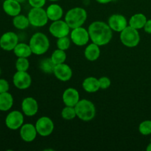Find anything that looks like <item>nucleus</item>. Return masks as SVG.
<instances>
[{
  "mask_svg": "<svg viewBox=\"0 0 151 151\" xmlns=\"http://www.w3.org/2000/svg\"><path fill=\"white\" fill-rule=\"evenodd\" d=\"M88 31L91 41L100 47L109 44L113 37V30L108 24L102 21H96L90 24Z\"/></svg>",
  "mask_w": 151,
  "mask_h": 151,
  "instance_id": "nucleus-1",
  "label": "nucleus"
},
{
  "mask_svg": "<svg viewBox=\"0 0 151 151\" xmlns=\"http://www.w3.org/2000/svg\"><path fill=\"white\" fill-rule=\"evenodd\" d=\"M86 19V10L83 7H75L66 12L64 20L71 29H75V28L82 27Z\"/></svg>",
  "mask_w": 151,
  "mask_h": 151,
  "instance_id": "nucleus-2",
  "label": "nucleus"
},
{
  "mask_svg": "<svg viewBox=\"0 0 151 151\" xmlns=\"http://www.w3.org/2000/svg\"><path fill=\"white\" fill-rule=\"evenodd\" d=\"M50 40L48 37L43 32H36L33 34L29 39V45L32 54L36 55H44L50 48Z\"/></svg>",
  "mask_w": 151,
  "mask_h": 151,
  "instance_id": "nucleus-3",
  "label": "nucleus"
},
{
  "mask_svg": "<svg viewBox=\"0 0 151 151\" xmlns=\"http://www.w3.org/2000/svg\"><path fill=\"white\" fill-rule=\"evenodd\" d=\"M77 116L84 122L92 120L96 115V108L94 103L86 99L80 100L75 106Z\"/></svg>",
  "mask_w": 151,
  "mask_h": 151,
  "instance_id": "nucleus-4",
  "label": "nucleus"
},
{
  "mask_svg": "<svg viewBox=\"0 0 151 151\" xmlns=\"http://www.w3.org/2000/svg\"><path fill=\"white\" fill-rule=\"evenodd\" d=\"M119 38L122 44L129 48L136 47L140 42V35L138 29H134L129 25L120 32Z\"/></svg>",
  "mask_w": 151,
  "mask_h": 151,
  "instance_id": "nucleus-5",
  "label": "nucleus"
},
{
  "mask_svg": "<svg viewBox=\"0 0 151 151\" xmlns=\"http://www.w3.org/2000/svg\"><path fill=\"white\" fill-rule=\"evenodd\" d=\"M29 24L35 27L45 26L48 22L47 11L43 7H32L27 15Z\"/></svg>",
  "mask_w": 151,
  "mask_h": 151,
  "instance_id": "nucleus-6",
  "label": "nucleus"
},
{
  "mask_svg": "<svg viewBox=\"0 0 151 151\" xmlns=\"http://www.w3.org/2000/svg\"><path fill=\"white\" fill-rule=\"evenodd\" d=\"M35 128L38 135L43 137H48L54 131V122L48 116H41L35 122Z\"/></svg>",
  "mask_w": 151,
  "mask_h": 151,
  "instance_id": "nucleus-7",
  "label": "nucleus"
},
{
  "mask_svg": "<svg viewBox=\"0 0 151 151\" xmlns=\"http://www.w3.org/2000/svg\"><path fill=\"white\" fill-rule=\"evenodd\" d=\"M70 39L73 44L78 47L86 45L90 39L88 29L82 27L72 29L70 32Z\"/></svg>",
  "mask_w": 151,
  "mask_h": 151,
  "instance_id": "nucleus-8",
  "label": "nucleus"
},
{
  "mask_svg": "<svg viewBox=\"0 0 151 151\" xmlns=\"http://www.w3.org/2000/svg\"><path fill=\"white\" fill-rule=\"evenodd\" d=\"M69 26L66 22L63 20H57L52 22L49 27V32L55 38H62V37L68 36L70 33Z\"/></svg>",
  "mask_w": 151,
  "mask_h": 151,
  "instance_id": "nucleus-9",
  "label": "nucleus"
},
{
  "mask_svg": "<svg viewBox=\"0 0 151 151\" xmlns=\"http://www.w3.org/2000/svg\"><path fill=\"white\" fill-rule=\"evenodd\" d=\"M24 114L19 111H12L7 115L5 118V125L9 129L16 131L23 125Z\"/></svg>",
  "mask_w": 151,
  "mask_h": 151,
  "instance_id": "nucleus-10",
  "label": "nucleus"
},
{
  "mask_svg": "<svg viewBox=\"0 0 151 151\" xmlns=\"http://www.w3.org/2000/svg\"><path fill=\"white\" fill-rule=\"evenodd\" d=\"M13 82L15 86L20 90H25L29 88L32 83V78L27 72L17 71L14 74Z\"/></svg>",
  "mask_w": 151,
  "mask_h": 151,
  "instance_id": "nucleus-11",
  "label": "nucleus"
},
{
  "mask_svg": "<svg viewBox=\"0 0 151 151\" xmlns=\"http://www.w3.org/2000/svg\"><path fill=\"white\" fill-rule=\"evenodd\" d=\"M19 44V37L15 32H4L0 38V47L5 51H11L14 50Z\"/></svg>",
  "mask_w": 151,
  "mask_h": 151,
  "instance_id": "nucleus-12",
  "label": "nucleus"
},
{
  "mask_svg": "<svg viewBox=\"0 0 151 151\" xmlns=\"http://www.w3.org/2000/svg\"><path fill=\"white\" fill-rule=\"evenodd\" d=\"M108 24L111 27V29L115 32H122L125 27L128 26V21L126 18L122 14L116 13L113 14L109 18Z\"/></svg>",
  "mask_w": 151,
  "mask_h": 151,
  "instance_id": "nucleus-13",
  "label": "nucleus"
},
{
  "mask_svg": "<svg viewBox=\"0 0 151 151\" xmlns=\"http://www.w3.org/2000/svg\"><path fill=\"white\" fill-rule=\"evenodd\" d=\"M22 110L24 115L33 116L38 113V104L37 100L32 97H27L22 100Z\"/></svg>",
  "mask_w": 151,
  "mask_h": 151,
  "instance_id": "nucleus-14",
  "label": "nucleus"
},
{
  "mask_svg": "<svg viewBox=\"0 0 151 151\" xmlns=\"http://www.w3.org/2000/svg\"><path fill=\"white\" fill-rule=\"evenodd\" d=\"M53 74L59 81L66 82L72 78V70L69 65L63 63L55 65Z\"/></svg>",
  "mask_w": 151,
  "mask_h": 151,
  "instance_id": "nucleus-15",
  "label": "nucleus"
},
{
  "mask_svg": "<svg viewBox=\"0 0 151 151\" xmlns=\"http://www.w3.org/2000/svg\"><path fill=\"white\" fill-rule=\"evenodd\" d=\"M38 135L35 125L30 123L23 124L20 128V137L24 142H32Z\"/></svg>",
  "mask_w": 151,
  "mask_h": 151,
  "instance_id": "nucleus-16",
  "label": "nucleus"
},
{
  "mask_svg": "<svg viewBox=\"0 0 151 151\" xmlns=\"http://www.w3.org/2000/svg\"><path fill=\"white\" fill-rule=\"evenodd\" d=\"M62 100L66 106L75 107L80 100V94L78 90L74 88H68L63 91Z\"/></svg>",
  "mask_w": 151,
  "mask_h": 151,
  "instance_id": "nucleus-17",
  "label": "nucleus"
},
{
  "mask_svg": "<svg viewBox=\"0 0 151 151\" xmlns=\"http://www.w3.org/2000/svg\"><path fill=\"white\" fill-rule=\"evenodd\" d=\"M2 7L4 13L12 17L20 14L22 10L21 3L16 0H5L3 2Z\"/></svg>",
  "mask_w": 151,
  "mask_h": 151,
  "instance_id": "nucleus-18",
  "label": "nucleus"
},
{
  "mask_svg": "<svg viewBox=\"0 0 151 151\" xmlns=\"http://www.w3.org/2000/svg\"><path fill=\"white\" fill-rule=\"evenodd\" d=\"M100 46L94 43L88 44L84 51V56L89 61H95L100 58Z\"/></svg>",
  "mask_w": 151,
  "mask_h": 151,
  "instance_id": "nucleus-19",
  "label": "nucleus"
},
{
  "mask_svg": "<svg viewBox=\"0 0 151 151\" xmlns=\"http://www.w3.org/2000/svg\"><path fill=\"white\" fill-rule=\"evenodd\" d=\"M82 86L84 91L88 93H95L100 88L99 79L94 77H88L84 79Z\"/></svg>",
  "mask_w": 151,
  "mask_h": 151,
  "instance_id": "nucleus-20",
  "label": "nucleus"
},
{
  "mask_svg": "<svg viewBox=\"0 0 151 151\" xmlns=\"http://www.w3.org/2000/svg\"><path fill=\"white\" fill-rule=\"evenodd\" d=\"M46 11H47L49 20H51L52 22L60 20L63 15V8L57 4H52L49 5Z\"/></svg>",
  "mask_w": 151,
  "mask_h": 151,
  "instance_id": "nucleus-21",
  "label": "nucleus"
},
{
  "mask_svg": "<svg viewBox=\"0 0 151 151\" xmlns=\"http://www.w3.org/2000/svg\"><path fill=\"white\" fill-rule=\"evenodd\" d=\"M147 19L145 15L143 13H136L133 15L129 20V26L136 29H140L144 28Z\"/></svg>",
  "mask_w": 151,
  "mask_h": 151,
  "instance_id": "nucleus-22",
  "label": "nucleus"
},
{
  "mask_svg": "<svg viewBox=\"0 0 151 151\" xmlns=\"http://www.w3.org/2000/svg\"><path fill=\"white\" fill-rule=\"evenodd\" d=\"M13 105V97L11 94L7 92L0 94V111H7L12 108Z\"/></svg>",
  "mask_w": 151,
  "mask_h": 151,
  "instance_id": "nucleus-23",
  "label": "nucleus"
},
{
  "mask_svg": "<svg viewBox=\"0 0 151 151\" xmlns=\"http://www.w3.org/2000/svg\"><path fill=\"white\" fill-rule=\"evenodd\" d=\"M13 52L18 58H29L32 54L29 44L25 43H19L13 50Z\"/></svg>",
  "mask_w": 151,
  "mask_h": 151,
  "instance_id": "nucleus-24",
  "label": "nucleus"
},
{
  "mask_svg": "<svg viewBox=\"0 0 151 151\" xmlns=\"http://www.w3.org/2000/svg\"><path fill=\"white\" fill-rule=\"evenodd\" d=\"M13 24L16 29H25L30 24L29 22V19L27 16L24 15L19 14L13 17Z\"/></svg>",
  "mask_w": 151,
  "mask_h": 151,
  "instance_id": "nucleus-25",
  "label": "nucleus"
},
{
  "mask_svg": "<svg viewBox=\"0 0 151 151\" xmlns=\"http://www.w3.org/2000/svg\"><path fill=\"white\" fill-rule=\"evenodd\" d=\"M51 60L55 65L65 63L66 60V54L64 50L57 49L55 50L50 57Z\"/></svg>",
  "mask_w": 151,
  "mask_h": 151,
  "instance_id": "nucleus-26",
  "label": "nucleus"
},
{
  "mask_svg": "<svg viewBox=\"0 0 151 151\" xmlns=\"http://www.w3.org/2000/svg\"><path fill=\"white\" fill-rule=\"evenodd\" d=\"M55 64L52 62L51 58H44L40 62V69L44 73L52 74L54 72Z\"/></svg>",
  "mask_w": 151,
  "mask_h": 151,
  "instance_id": "nucleus-27",
  "label": "nucleus"
},
{
  "mask_svg": "<svg viewBox=\"0 0 151 151\" xmlns=\"http://www.w3.org/2000/svg\"><path fill=\"white\" fill-rule=\"evenodd\" d=\"M61 116L66 120H72L77 116L75 107L72 106H65L61 111Z\"/></svg>",
  "mask_w": 151,
  "mask_h": 151,
  "instance_id": "nucleus-28",
  "label": "nucleus"
},
{
  "mask_svg": "<svg viewBox=\"0 0 151 151\" xmlns=\"http://www.w3.org/2000/svg\"><path fill=\"white\" fill-rule=\"evenodd\" d=\"M29 67V62L27 58H18L16 61V69L21 72H27Z\"/></svg>",
  "mask_w": 151,
  "mask_h": 151,
  "instance_id": "nucleus-29",
  "label": "nucleus"
},
{
  "mask_svg": "<svg viewBox=\"0 0 151 151\" xmlns=\"http://www.w3.org/2000/svg\"><path fill=\"white\" fill-rule=\"evenodd\" d=\"M139 131L143 136L151 134V120H145L139 125Z\"/></svg>",
  "mask_w": 151,
  "mask_h": 151,
  "instance_id": "nucleus-30",
  "label": "nucleus"
},
{
  "mask_svg": "<svg viewBox=\"0 0 151 151\" xmlns=\"http://www.w3.org/2000/svg\"><path fill=\"white\" fill-rule=\"evenodd\" d=\"M57 44L58 49L66 51V50H67L70 47L71 39L68 36L59 38H58L57 44Z\"/></svg>",
  "mask_w": 151,
  "mask_h": 151,
  "instance_id": "nucleus-31",
  "label": "nucleus"
},
{
  "mask_svg": "<svg viewBox=\"0 0 151 151\" xmlns=\"http://www.w3.org/2000/svg\"><path fill=\"white\" fill-rule=\"evenodd\" d=\"M99 83H100V87L101 89H107L111 86V84L110 78L105 76L99 78Z\"/></svg>",
  "mask_w": 151,
  "mask_h": 151,
  "instance_id": "nucleus-32",
  "label": "nucleus"
},
{
  "mask_svg": "<svg viewBox=\"0 0 151 151\" xmlns=\"http://www.w3.org/2000/svg\"><path fill=\"white\" fill-rule=\"evenodd\" d=\"M47 0H28L29 5L32 7H43Z\"/></svg>",
  "mask_w": 151,
  "mask_h": 151,
  "instance_id": "nucleus-33",
  "label": "nucleus"
},
{
  "mask_svg": "<svg viewBox=\"0 0 151 151\" xmlns=\"http://www.w3.org/2000/svg\"><path fill=\"white\" fill-rule=\"evenodd\" d=\"M10 86L5 79H0V94L9 91Z\"/></svg>",
  "mask_w": 151,
  "mask_h": 151,
  "instance_id": "nucleus-34",
  "label": "nucleus"
},
{
  "mask_svg": "<svg viewBox=\"0 0 151 151\" xmlns=\"http://www.w3.org/2000/svg\"><path fill=\"white\" fill-rule=\"evenodd\" d=\"M143 29H145V31L147 33L151 34V19H149V20L147 21Z\"/></svg>",
  "mask_w": 151,
  "mask_h": 151,
  "instance_id": "nucleus-35",
  "label": "nucleus"
},
{
  "mask_svg": "<svg viewBox=\"0 0 151 151\" xmlns=\"http://www.w3.org/2000/svg\"><path fill=\"white\" fill-rule=\"evenodd\" d=\"M112 0H96V1L98 3H100V4H108V3L111 2Z\"/></svg>",
  "mask_w": 151,
  "mask_h": 151,
  "instance_id": "nucleus-36",
  "label": "nucleus"
},
{
  "mask_svg": "<svg viewBox=\"0 0 151 151\" xmlns=\"http://www.w3.org/2000/svg\"><path fill=\"white\" fill-rule=\"evenodd\" d=\"M146 150H147V151H151V142H150V144L147 145V148H146Z\"/></svg>",
  "mask_w": 151,
  "mask_h": 151,
  "instance_id": "nucleus-37",
  "label": "nucleus"
},
{
  "mask_svg": "<svg viewBox=\"0 0 151 151\" xmlns=\"http://www.w3.org/2000/svg\"><path fill=\"white\" fill-rule=\"evenodd\" d=\"M16 1H19V3H23V2H24V1H26L27 0H16Z\"/></svg>",
  "mask_w": 151,
  "mask_h": 151,
  "instance_id": "nucleus-38",
  "label": "nucleus"
},
{
  "mask_svg": "<svg viewBox=\"0 0 151 151\" xmlns=\"http://www.w3.org/2000/svg\"><path fill=\"white\" fill-rule=\"evenodd\" d=\"M49 1H59V0H49Z\"/></svg>",
  "mask_w": 151,
  "mask_h": 151,
  "instance_id": "nucleus-39",
  "label": "nucleus"
},
{
  "mask_svg": "<svg viewBox=\"0 0 151 151\" xmlns=\"http://www.w3.org/2000/svg\"><path fill=\"white\" fill-rule=\"evenodd\" d=\"M1 68H0V75H1Z\"/></svg>",
  "mask_w": 151,
  "mask_h": 151,
  "instance_id": "nucleus-40",
  "label": "nucleus"
},
{
  "mask_svg": "<svg viewBox=\"0 0 151 151\" xmlns=\"http://www.w3.org/2000/svg\"><path fill=\"white\" fill-rule=\"evenodd\" d=\"M150 142H151V138H150Z\"/></svg>",
  "mask_w": 151,
  "mask_h": 151,
  "instance_id": "nucleus-41",
  "label": "nucleus"
}]
</instances>
